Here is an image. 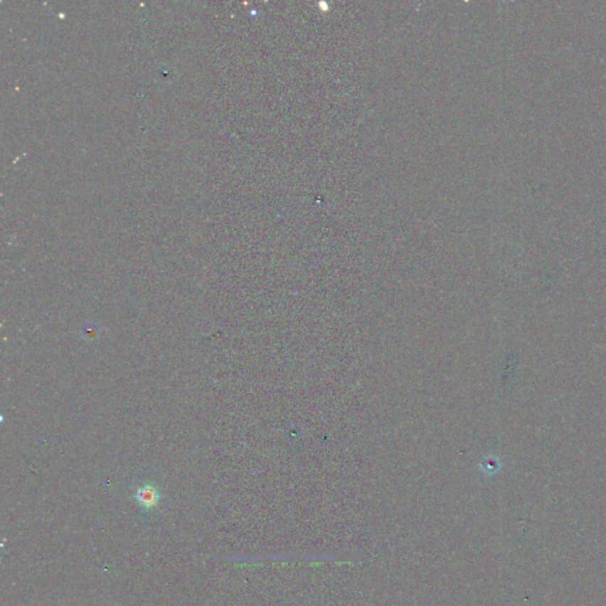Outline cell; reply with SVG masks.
Listing matches in <instances>:
<instances>
[{
  "instance_id": "1",
  "label": "cell",
  "mask_w": 606,
  "mask_h": 606,
  "mask_svg": "<svg viewBox=\"0 0 606 606\" xmlns=\"http://www.w3.org/2000/svg\"><path fill=\"white\" fill-rule=\"evenodd\" d=\"M159 499H160V496H159L158 490L155 489L154 487H142L137 491V500H138L139 504H142V507H154L158 504Z\"/></svg>"
}]
</instances>
